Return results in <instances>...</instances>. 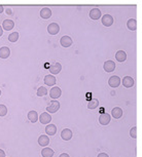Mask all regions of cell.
<instances>
[{
    "label": "cell",
    "instance_id": "cell-1",
    "mask_svg": "<svg viewBox=\"0 0 142 157\" xmlns=\"http://www.w3.org/2000/svg\"><path fill=\"white\" fill-rule=\"evenodd\" d=\"M59 109H60V103L58 102V101H52L51 103H49V105L46 107V112L47 113H56Z\"/></svg>",
    "mask_w": 142,
    "mask_h": 157
},
{
    "label": "cell",
    "instance_id": "cell-2",
    "mask_svg": "<svg viewBox=\"0 0 142 157\" xmlns=\"http://www.w3.org/2000/svg\"><path fill=\"white\" fill-rule=\"evenodd\" d=\"M120 82H122V80H120V78L118 76L116 75H114V76H111L110 78L108 79V84H109V86L112 87V88H116L120 86Z\"/></svg>",
    "mask_w": 142,
    "mask_h": 157
},
{
    "label": "cell",
    "instance_id": "cell-3",
    "mask_svg": "<svg viewBox=\"0 0 142 157\" xmlns=\"http://www.w3.org/2000/svg\"><path fill=\"white\" fill-rule=\"evenodd\" d=\"M47 32L51 35H57L60 32V26L57 23H51L47 26Z\"/></svg>",
    "mask_w": 142,
    "mask_h": 157
},
{
    "label": "cell",
    "instance_id": "cell-4",
    "mask_svg": "<svg viewBox=\"0 0 142 157\" xmlns=\"http://www.w3.org/2000/svg\"><path fill=\"white\" fill-rule=\"evenodd\" d=\"M61 94H62V90H61V88L58 86H54L49 90V97L55 101H57V99H59V98L61 97Z\"/></svg>",
    "mask_w": 142,
    "mask_h": 157
},
{
    "label": "cell",
    "instance_id": "cell-5",
    "mask_svg": "<svg viewBox=\"0 0 142 157\" xmlns=\"http://www.w3.org/2000/svg\"><path fill=\"white\" fill-rule=\"evenodd\" d=\"M103 69L107 73L113 72L115 69V63L113 61H106L105 63L103 64Z\"/></svg>",
    "mask_w": 142,
    "mask_h": 157
},
{
    "label": "cell",
    "instance_id": "cell-6",
    "mask_svg": "<svg viewBox=\"0 0 142 157\" xmlns=\"http://www.w3.org/2000/svg\"><path fill=\"white\" fill-rule=\"evenodd\" d=\"M38 120L40 121V123L42 124H49V122L52 121V116L51 114H49L47 112H44V113L40 114V117H38Z\"/></svg>",
    "mask_w": 142,
    "mask_h": 157
},
{
    "label": "cell",
    "instance_id": "cell-7",
    "mask_svg": "<svg viewBox=\"0 0 142 157\" xmlns=\"http://www.w3.org/2000/svg\"><path fill=\"white\" fill-rule=\"evenodd\" d=\"M73 137V132L72 130L69 128H64L61 132V138L63 139L64 141H70Z\"/></svg>",
    "mask_w": 142,
    "mask_h": 157
},
{
    "label": "cell",
    "instance_id": "cell-8",
    "mask_svg": "<svg viewBox=\"0 0 142 157\" xmlns=\"http://www.w3.org/2000/svg\"><path fill=\"white\" fill-rule=\"evenodd\" d=\"M102 25L105 26V27H110V26L113 24V17H112L110 14H104L102 17Z\"/></svg>",
    "mask_w": 142,
    "mask_h": 157
},
{
    "label": "cell",
    "instance_id": "cell-9",
    "mask_svg": "<svg viewBox=\"0 0 142 157\" xmlns=\"http://www.w3.org/2000/svg\"><path fill=\"white\" fill-rule=\"evenodd\" d=\"M110 120H111L110 115L107 113H103L100 115V117H99V122L101 125H108Z\"/></svg>",
    "mask_w": 142,
    "mask_h": 157
},
{
    "label": "cell",
    "instance_id": "cell-10",
    "mask_svg": "<svg viewBox=\"0 0 142 157\" xmlns=\"http://www.w3.org/2000/svg\"><path fill=\"white\" fill-rule=\"evenodd\" d=\"M49 72L52 73V75H58L62 70V65L60 63H55L49 67Z\"/></svg>",
    "mask_w": 142,
    "mask_h": 157
},
{
    "label": "cell",
    "instance_id": "cell-11",
    "mask_svg": "<svg viewBox=\"0 0 142 157\" xmlns=\"http://www.w3.org/2000/svg\"><path fill=\"white\" fill-rule=\"evenodd\" d=\"M135 81L131 76H125L123 78V85L127 88H131L134 85Z\"/></svg>",
    "mask_w": 142,
    "mask_h": 157
},
{
    "label": "cell",
    "instance_id": "cell-12",
    "mask_svg": "<svg viewBox=\"0 0 142 157\" xmlns=\"http://www.w3.org/2000/svg\"><path fill=\"white\" fill-rule=\"evenodd\" d=\"M60 43L63 47H69V46L72 45L73 40L71 39L70 36H63L60 39Z\"/></svg>",
    "mask_w": 142,
    "mask_h": 157
},
{
    "label": "cell",
    "instance_id": "cell-13",
    "mask_svg": "<svg viewBox=\"0 0 142 157\" xmlns=\"http://www.w3.org/2000/svg\"><path fill=\"white\" fill-rule=\"evenodd\" d=\"M45 134L47 136H54L57 134V126L55 125V124H47L45 126Z\"/></svg>",
    "mask_w": 142,
    "mask_h": 157
},
{
    "label": "cell",
    "instance_id": "cell-14",
    "mask_svg": "<svg viewBox=\"0 0 142 157\" xmlns=\"http://www.w3.org/2000/svg\"><path fill=\"white\" fill-rule=\"evenodd\" d=\"M44 83L49 85V86H54L57 83V79L54 75H46L44 77Z\"/></svg>",
    "mask_w": 142,
    "mask_h": 157
},
{
    "label": "cell",
    "instance_id": "cell-15",
    "mask_svg": "<svg viewBox=\"0 0 142 157\" xmlns=\"http://www.w3.org/2000/svg\"><path fill=\"white\" fill-rule=\"evenodd\" d=\"M1 27L2 29H4L5 31H10V30H13L14 27V23L11 20H5L3 21V23H2Z\"/></svg>",
    "mask_w": 142,
    "mask_h": 157
},
{
    "label": "cell",
    "instance_id": "cell-16",
    "mask_svg": "<svg viewBox=\"0 0 142 157\" xmlns=\"http://www.w3.org/2000/svg\"><path fill=\"white\" fill-rule=\"evenodd\" d=\"M10 56V49L8 46H2L0 48V58L1 59H8Z\"/></svg>",
    "mask_w": 142,
    "mask_h": 157
},
{
    "label": "cell",
    "instance_id": "cell-17",
    "mask_svg": "<svg viewBox=\"0 0 142 157\" xmlns=\"http://www.w3.org/2000/svg\"><path fill=\"white\" fill-rule=\"evenodd\" d=\"M38 144L41 147H45L49 144V136L46 135H41L39 138H38Z\"/></svg>",
    "mask_w": 142,
    "mask_h": 157
},
{
    "label": "cell",
    "instance_id": "cell-18",
    "mask_svg": "<svg viewBox=\"0 0 142 157\" xmlns=\"http://www.w3.org/2000/svg\"><path fill=\"white\" fill-rule=\"evenodd\" d=\"M111 115L114 119H120L123 116V109L120 107H115L111 110Z\"/></svg>",
    "mask_w": 142,
    "mask_h": 157
},
{
    "label": "cell",
    "instance_id": "cell-19",
    "mask_svg": "<svg viewBox=\"0 0 142 157\" xmlns=\"http://www.w3.org/2000/svg\"><path fill=\"white\" fill-rule=\"evenodd\" d=\"M101 16H102L101 10H98V8H93L90 11V17L92 20H99Z\"/></svg>",
    "mask_w": 142,
    "mask_h": 157
},
{
    "label": "cell",
    "instance_id": "cell-20",
    "mask_svg": "<svg viewBox=\"0 0 142 157\" xmlns=\"http://www.w3.org/2000/svg\"><path fill=\"white\" fill-rule=\"evenodd\" d=\"M40 17L44 20H47L52 17V10H49V7H43L42 10H40Z\"/></svg>",
    "mask_w": 142,
    "mask_h": 157
},
{
    "label": "cell",
    "instance_id": "cell-21",
    "mask_svg": "<svg viewBox=\"0 0 142 157\" xmlns=\"http://www.w3.org/2000/svg\"><path fill=\"white\" fill-rule=\"evenodd\" d=\"M115 59H116L117 62L123 63V62H125L127 60V54L124 50H118V52H116V54H115Z\"/></svg>",
    "mask_w": 142,
    "mask_h": 157
},
{
    "label": "cell",
    "instance_id": "cell-22",
    "mask_svg": "<svg viewBox=\"0 0 142 157\" xmlns=\"http://www.w3.org/2000/svg\"><path fill=\"white\" fill-rule=\"evenodd\" d=\"M127 27H128L130 31H136V29H137V21L135 19L128 20V22H127Z\"/></svg>",
    "mask_w": 142,
    "mask_h": 157
},
{
    "label": "cell",
    "instance_id": "cell-23",
    "mask_svg": "<svg viewBox=\"0 0 142 157\" xmlns=\"http://www.w3.org/2000/svg\"><path fill=\"white\" fill-rule=\"evenodd\" d=\"M38 114H37V112L36 111H34V110H31V111H29V113H28V119L31 121L32 123H35V122H37L38 121Z\"/></svg>",
    "mask_w": 142,
    "mask_h": 157
},
{
    "label": "cell",
    "instance_id": "cell-24",
    "mask_svg": "<svg viewBox=\"0 0 142 157\" xmlns=\"http://www.w3.org/2000/svg\"><path fill=\"white\" fill-rule=\"evenodd\" d=\"M54 150L51 149V148H43L42 150H41V155H42V157H53L54 156Z\"/></svg>",
    "mask_w": 142,
    "mask_h": 157
},
{
    "label": "cell",
    "instance_id": "cell-25",
    "mask_svg": "<svg viewBox=\"0 0 142 157\" xmlns=\"http://www.w3.org/2000/svg\"><path fill=\"white\" fill-rule=\"evenodd\" d=\"M98 106H99V101L97 99H92L88 103V109H90V110H94V109L98 108Z\"/></svg>",
    "mask_w": 142,
    "mask_h": 157
},
{
    "label": "cell",
    "instance_id": "cell-26",
    "mask_svg": "<svg viewBox=\"0 0 142 157\" xmlns=\"http://www.w3.org/2000/svg\"><path fill=\"white\" fill-rule=\"evenodd\" d=\"M47 88H45L44 86H40L39 88H37V97H43V96H46L47 94Z\"/></svg>",
    "mask_w": 142,
    "mask_h": 157
},
{
    "label": "cell",
    "instance_id": "cell-27",
    "mask_svg": "<svg viewBox=\"0 0 142 157\" xmlns=\"http://www.w3.org/2000/svg\"><path fill=\"white\" fill-rule=\"evenodd\" d=\"M8 40H10V42H17V41L19 40V33H18V32H13V33L10 34V36H8Z\"/></svg>",
    "mask_w": 142,
    "mask_h": 157
},
{
    "label": "cell",
    "instance_id": "cell-28",
    "mask_svg": "<svg viewBox=\"0 0 142 157\" xmlns=\"http://www.w3.org/2000/svg\"><path fill=\"white\" fill-rule=\"evenodd\" d=\"M7 114V108L5 105H0V117H3Z\"/></svg>",
    "mask_w": 142,
    "mask_h": 157
},
{
    "label": "cell",
    "instance_id": "cell-29",
    "mask_svg": "<svg viewBox=\"0 0 142 157\" xmlns=\"http://www.w3.org/2000/svg\"><path fill=\"white\" fill-rule=\"evenodd\" d=\"M130 136H131V138H133V139L137 138V127L133 126L132 128L130 129Z\"/></svg>",
    "mask_w": 142,
    "mask_h": 157
},
{
    "label": "cell",
    "instance_id": "cell-30",
    "mask_svg": "<svg viewBox=\"0 0 142 157\" xmlns=\"http://www.w3.org/2000/svg\"><path fill=\"white\" fill-rule=\"evenodd\" d=\"M97 157H109V155H108V154L104 153V152H102V153L98 154V156H97Z\"/></svg>",
    "mask_w": 142,
    "mask_h": 157
},
{
    "label": "cell",
    "instance_id": "cell-31",
    "mask_svg": "<svg viewBox=\"0 0 142 157\" xmlns=\"http://www.w3.org/2000/svg\"><path fill=\"white\" fill-rule=\"evenodd\" d=\"M0 157H5V152L2 149H0Z\"/></svg>",
    "mask_w": 142,
    "mask_h": 157
},
{
    "label": "cell",
    "instance_id": "cell-32",
    "mask_svg": "<svg viewBox=\"0 0 142 157\" xmlns=\"http://www.w3.org/2000/svg\"><path fill=\"white\" fill-rule=\"evenodd\" d=\"M59 157H70V156H69V154H67V153H62Z\"/></svg>",
    "mask_w": 142,
    "mask_h": 157
},
{
    "label": "cell",
    "instance_id": "cell-33",
    "mask_svg": "<svg viewBox=\"0 0 142 157\" xmlns=\"http://www.w3.org/2000/svg\"><path fill=\"white\" fill-rule=\"evenodd\" d=\"M2 34H3V29H2V27L0 26V37L2 36Z\"/></svg>",
    "mask_w": 142,
    "mask_h": 157
},
{
    "label": "cell",
    "instance_id": "cell-34",
    "mask_svg": "<svg viewBox=\"0 0 142 157\" xmlns=\"http://www.w3.org/2000/svg\"><path fill=\"white\" fill-rule=\"evenodd\" d=\"M3 10H4L3 6H2V5H0V13H3Z\"/></svg>",
    "mask_w": 142,
    "mask_h": 157
},
{
    "label": "cell",
    "instance_id": "cell-35",
    "mask_svg": "<svg viewBox=\"0 0 142 157\" xmlns=\"http://www.w3.org/2000/svg\"><path fill=\"white\" fill-rule=\"evenodd\" d=\"M6 13L11 14V13H13V11H11V10H6Z\"/></svg>",
    "mask_w": 142,
    "mask_h": 157
},
{
    "label": "cell",
    "instance_id": "cell-36",
    "mask_svg": "<svg viewBox=\"0 0 142 157\" xmlns=\"http://www.w3.org/2000/svg\"><path fill=\"white\" fill-rule=\"evenodd\" d=\"M0 96H1V90H0Z\"/></svg>",
    "mask_w": 142,
    "mask_h": 157
}]
</instances>
